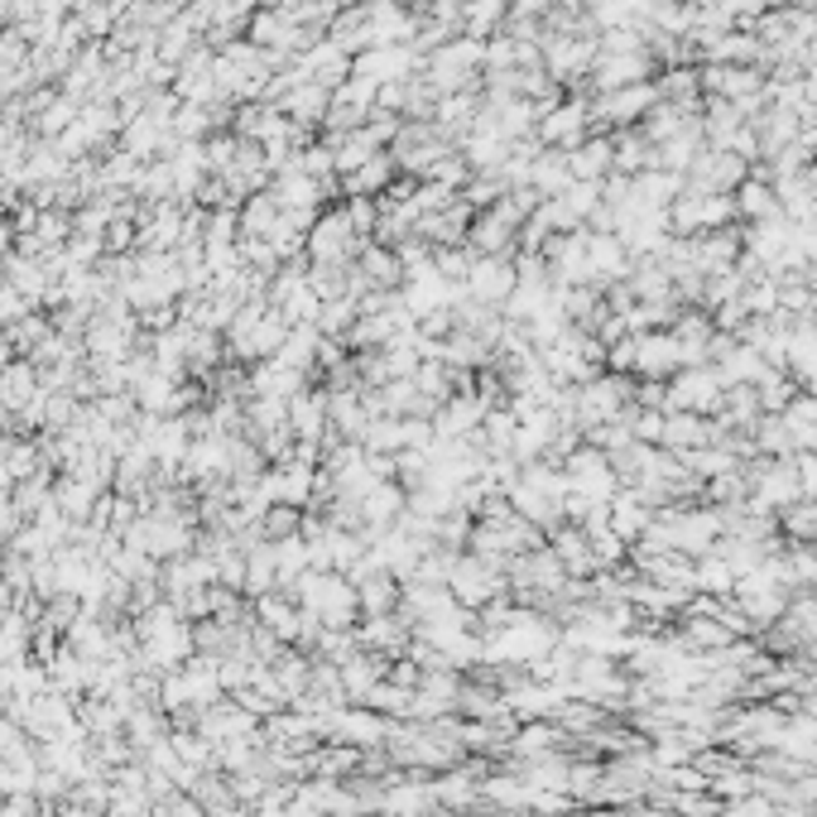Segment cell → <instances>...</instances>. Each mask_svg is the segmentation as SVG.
<instances>
[{
    "mask_svg": "<svg viewBox=\"0 0 817 817\" xmlns=\"http://www.w3.org/2000/svg\"><path fill=\"white\" fill-rule=\"evenodd\" d=\"M299 596H303V606H309L317 621H327V625H346V621H352V611H356L352 582L332 577V573H303L299 577Z\"/></svg>",
    "mask_w": 817,
    "mask_h": 817,
    "instance_id": "1",
    "label": "cell"
},
{
    "mask_svg": "<svg viewBox=\"0 0 817 817\" xmlns=\"http://www.w3.org/2000/svg\"><path fill=\"white\" fill-rule=\"evenodd\" d=\"M231 342H236L241 356H280V346L289 342V323L284 317H270L260 309H245L236 323H231Z\"/></svg>",
    "mask_w": 817,
    "mask_h": 817,
    "instance_id": "2",
    "label": "cell"
},
{
    "mask_svg": "<svg viewBox=\"0 0 817 817\" xmlns=\"http://www.w3.org/2000/svg\"><path fill=\"white\" fill-rule=\"evenodd\" d=\"M794 501H804V481H798L794 457H775L755 472V510H789Z\"/></svg>",
    "mask_w": 817,
    "mask_h": 817,
    "instance_id": "3",
    "label": "cell"
},
{
    "mask_svg": "<svg viewBox=\"0 0 817 817\" xmlns=\"http://www.w3.org/2000/svg\"><path fill=\"white\" fill-rule=\"evenodd\" d=\"M726 385L717 381V371H678L674 385H668V408H683V414H712L722 408Z\"/></svg>",
    "mask_w": 817,
    "mask_h": 817,
    "instance_id": "4",
    "label": "cell"
},
{
    "mask_svg": "<svg viewBox=\"0 0 817 817\" xmlns=\"http://www.w3.org/2000/svg\"><path fill=\"white\" fill-rule=\"evenodd\" d=\"M486 414H491L486 400H476V395H452V400L433 414V433H437V437H472L481 423H486Z\"/></svg>",
    "mask_w": 817,
    "mask_h": 817,
    "instance_id": "5",
    "label": "cell"
},
{
    "mask_svg": "<svg viewBox=\"0 0 817 817\" xmlns=\"http://www.w3.org/2000/svg\"><path fill=\"white\" fill-rule=\"evenodd\" d=\"M712 437H717V428L703 418V414H683V408H664V437H659V447H668V452H693V447H707Z\"/></svg>",
    "mask_w": 817,
    "mask_h": 817,
    "instance_id": "6",
    "label": "cell"
},
{
    "mask_svg": "<svg viewBox=\"0 0 817 817\" xmlns=\"http://www.w3.org/2000/svg\"><path fill=\"white\" fill-rule=\"evenodd\" d=\"M649 524H654V510L635 491L611 495V529H616V538H645Z\"/></svg>",
    "mask_w": 817,
    "mask_h": 817,
    "instance_id": "7",
    "label": "cell"
},
{
    "mask_svg": "<svg viewBox=\"0 0 817 817\" xmlns=\"http://www.w3.org/2000/svg\"><path fill=\"white\" fill-rule=\"evenodd\" d=\"M255 717L245 707H208L202 712V736L208 740H236V736H251Z\"/></svg>",
    "mask_w": 817,
    "mask_h": 817,
    "instance_id": "8",
    "label": "cell"
},
{
    "mask_svg": "<svg viewBox=\"0 0 817 817\" xmlns=\"http://www.w3.org/2000/svg\"><path fill=\"white\" fill-rule=\"evenodd\" d=\"M361 520L366 524H385V520H395L400 510H404V491L395 486V481H375V486L361 495Z\"/></svg>",
    "mask_w": 817,
    "mask_h": 817,
    "instance_id": "9",
    "label": "cell"
},
{
    "mask_svg": "<svg viewBox=\"0 0 817 817\" xmlns=\"http://www.w3.org/2000/svg\"><path fill=\"white\" fill-rule=\"evenodd\" d=\"M414 385H418V395L428 400L433 408H443L452 395H457V375H452V366H443V361H428V366H418L414 371Z\"/></svg>",
    "mask_w": 817,
    "mask_h": 817,
    "instance_id": "10",
    "label": "cell"
},
{
    "mask_svg": "<svg viewBox=\"0 0 817 817\" xmlns=\"http://www.w3.org/2000/svg\"><path fill=\"white\" fill-rule=\"evenodd\" d=\"M97 495H101V491H92V486H87V481H78V476H63V481H58V486H53V505L63 510L68 520H87V515H92V510H97Z\"/></svg>",
    "mask_w": 817,
    "mask_h": 817,
    "instance_id": "11",
    "label": "cell"
},
{
    "mask_svg": "<svg viewBox=\"0 0 817 817\" xmlns=\"http://www.w3.org/2000/svg\"><path fill=\"white\" fill-rule=\"evenodd\" d=\"M39 400V385H34V371L29 366H10L0 375V408H29Z\"/></svg>",
    "mask_w": 817,
    "mask_h": 817,
    "instance_id": "12",
    "label": "cell"
},
{
    "mask_svg": "<svg viewBox=\"0 0 817 817\" xmlns=\"http://www.w3.org/2000/svg\"><path fill=\"white\" fill-rule=\"evenodd\" d=\"M255 616H260V625H265L270 635H280V639H294V635H299V611L284 606L280 596H260Z\"/></svg>",
    "mask_w": 817,
    "mask_h": 817,
    "instance_id": "13",
    "label": "cell"
},
{
    "mask_svg": "<svg viewBox=\"0 0 817 817\" xmlns=\"http://www.w3.org/2000/svg\"><path fill=\"white\" fill-rule=\"evenodd\" d=\"M553 544H558V558L573 567V573H587V567H596V553H592L587 529H563Z\"/></svg>",
    "mask_w": 817,
    "mask_h": 817,
    "instance_id": "14",
    "label": "cell"
},
{
    "mask_svg": "<svg viewBox=\"0 0 817 817\" xmlns=\"http://www.w3.org/2000/svg\"><path fill=\"white\" fill-rule=\"evenodd\" d=\"M784 529L794 538H813L817 534V501H794L784 510Z\"/></svg>",
    "mask_w": 817,
    "mask_h": 817,
    "instance_id": "15",
    "label": "cell"
},
{
    "mask_svg": "<svg viewBox=\"0 0 817 817\" xmlns=\"http://www.w3.org/2000/svg\"><path fill=\"white\" fill-rule=\"evenodd\" d=\"M260 524H265V534L280 544V538H289V534H299V510L294 505H270L265 515H260Z\"/></svg>",
    "mask_w": 817,
    "mask_h": 817,
    "instance_id": "16",
    "label": "cell"
},
{
    "mask_svg": "<svg viewBox=\"0 0 817 817\" xmlns=\"http://www.w3.org/2000/svg\"><path fill=\"white\" fill-rule=\"evenodd\" d=\"M34 342H43V323H39V317H24V323L10 327V346H24V352H29Z\"/></svg>",
    "mask_w": 817,
    "mask_h": 817,
    "instance_id": "17",
    "label": "cell"
},
{
    "mask_svg": "<svg viewBox=\"0 0 817 817\" xmlns=\"http://www.w3.org/2000/svg\"><path fill=\"white\" fill-rule=\"evenodd\" d=\"M794 466H798V481H804V495H817V452H798Z\"/></svg>",
    "mask_w": 817,
    "mask_h": 817,
    "instance_id": "18",
    "label": "cell"
},
{
    "mask_svg": "<svg viewBox=\"0 0 817 817\" xmlns=\"http://www.w3.org/2000/svg\"><path fill=\"white\" fill-rule=\"evenodd\" d=\"M476 289H491V294H486V299H501V294H505V289H510V280H505V274H501V270H491V274H476Z\"/></svg>",
    "mask_w": 817,
    "mask_h": 817,
    "instance_id": "19",
    "label": "cell"
},
{
    "mask_svg": "<svg viewBox=\"0 0 817 817\" xmlns=\"http://www.w3.org/2000/svg\"><path fill=\"white\" fill-rule=\"evenodd\" d=\"M732 817H769V804H760V798H746V804H736Z\"/></svg>",
    "mask_w": 817,
    "mask_h": 817,
    "instance_id": "20",
    "label": "cell"
},
{
    "mask_svg": "<svg viewBox=\"0 0 817 817\" xmlns=\"http://www.w3.org/2000/svg\"><path fill=\"white\" fill-rule=\"evenodd\" d=\"M10 596H14V592L6 587V577H0V611H6V606H10Z\"/></svg>",
    "mask_w": 817,
    "mask_h": 817,
    "instance_id": "21",
    "label": "cell"
}]
</instances>
